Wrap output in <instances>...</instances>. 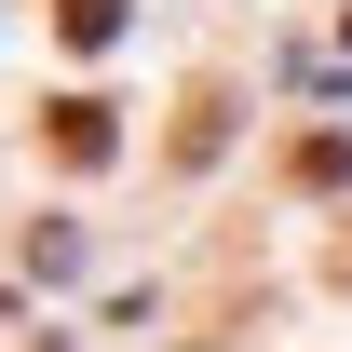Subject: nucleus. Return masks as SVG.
I'll use <instances>...</instances> for the list:
<instances>
[{"mask_svg":"<svg viewBox=\"0 0 352 352\" xmlns=\"http://www.w3.org/2000/svg\"><path fill=\"white\" fill-rule=\"evenodd\" d=\"M41 135H54V163H109V135H122V122H109L95 95H54V109H41Z\"/></svg>","mask_w":352,"mask_h":352,"instance_id":"nucleus-1","label":"nucleus"},{"mask_svg":"<svg viewBox=\"0 0 352 352\" xmlns=\"http://www.w3.org/2000/svg\"><path fill=\"white\" fill-rule=\"evenodd\" d=\"M217 149H230V95L190 82V95H176V163H217Z\"/></svg>","mask_w":352,"mask_h":352,"instance_id":"nucleus-2","label":"nucleus"},{"mask_svg":"<svg viewBox=\"0 0 352 352\" xmlns=\"http://www.w3.org/2000/svg\"><path fill=\"white\" fill-rule=\"evenodd\" d=\"M54 28H68V41L95 54V41H122V0H54Z\"/></svg>","mask_w":352,"mask_h":352,"instance_id":"nucleus-3","label":"nucleus"},{"mask_svg":"<svg viewBox=\"0 0 352 352\" xmlns=\"http://www.w3.org/2000/svg\"><path fill=\"white\" fill-rule=\"evenodd\" d=\"M352 176V135H298V190H339Z\"/></svg>","mask_w":352,"mask_h":352,"instance_id":"nucleus-4","label":"nucleus"}]
</instances>
